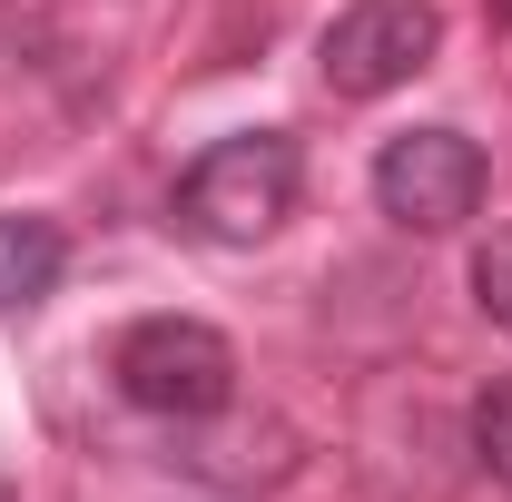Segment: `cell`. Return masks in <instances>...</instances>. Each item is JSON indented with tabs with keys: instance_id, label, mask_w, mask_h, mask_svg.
Masks as SVG:
<instances>
[{
	"instance_id": "ba28073f",
	"label": "cell",
	"mask_w": 512,
	"mask_h": 502,
	"mask_svg": "<svg viewBox=\"0 0 512 502\" xmlns=\"http://www.w3.org/2000/svg\"><path fill=\"white\" fill-rule=\"evenodd\" d=\"M493 20H512V0H493Z\"/></svg>"
},
{
	"instance_id": "277c9868",
	"label": "cell",
	"mask_w": 512,
	"mask_h": 502,
	"mask_svg": "<svg viewBox=\"0 0 512 502\" xmlns=\"http://www.w3.org/2000/svg\"><path fill=\"white\" fill-rule=\"evenodd\" d=\"M375 207L404 237H453L483 207V148L463 128H404L375 158Z\"/></svg>"
},
{
	"instance_id": "7a4b0ae2",
	"label": "cell",
	"mask_w": 512,
	"mask_h": 502,
	"mask_svg": "<svg viewBox=\"0 0 512 502\" xmlns=\"http://www.w3.org/2000/svg\"><path fill=\"white\" fill-rule=\"evenodd\" d=\"M109 375H119V394L138 414L207 424V414L237 404V345L217 325H197V315H138L119 335V355H109Z\"/></svg>"
},
{
	"instance_id": "8992f818",
	"label": "cell",
	"mask_w": 512,
	"mask_h": 502,
	"mask_svg": "<svg viewBox=\"0 0 512 502\" xmlns=\"http://www.w3.org/2000/svg\"><path fill=\"white\" fill-rule=\"evenodd\" d=\"M473 453H483L493 483H512V384H483L473 394Z\"/></svg>"
},
{
	"instance_id": "3957f363",
	"label": "cell",
	"mask_w": 512,
	"mask_h": 502,
	"mask_svg": "<svg viewBox=\"0 0 512 502\" xmlns=\"http://www.w3.org/2000/svg\"><path fill=\"white\" fill-rule=\"evenodd\" d=\"M434 50H444V10L434 0H355V10L325 20L316 69L335 99H384L414 69H434Z\"/></svg>"
},
{
	"instance_id": "6da1fadb",
	"label": "cell",
	"mask_w": 512,
	"mask_h": 502,
	"mask_svg": "<svg viewBox=\"0 0 512 502\" xmlns=\"http://www.w3.org/2000/svg\"><path fill=\"white\" fill-rule=\"evenodd\" d=\"M296 188H306L296 138L237 128V138H217L188 178H178V227L207 237V247H256V237H276L296 217Z\"/></svg>"
},
{
	"instance_id": "52a82bcc",
	"label": "cell",
	"mask_w": 512,
	"mask_h": 502,
	"mask_svg": "<svg viewBox=\"0 0 512 502\" xmlns=\"http://www.w3.org/2000/svg\"><path fill=\"white\" fill-rule=\"evenodd\" d=\"M473 306L512 335V227H493V237L473 247Z\"/></svg>"
},
{
	"instance_id": "5b68a950",
	"label": "cell",
	"mask_w": 512,
	"mask_h": 502,
	"mask_svg": "<svg viewBox=\"0 0 512 502\" xmlns=\"http://www.w3.org/2000/svg\"><path fill=\"white\" fill-rule=\"evenodd\" d=\"M69 266L60 217H0V315H30Z\"/></svg>"
}]
</instances>
